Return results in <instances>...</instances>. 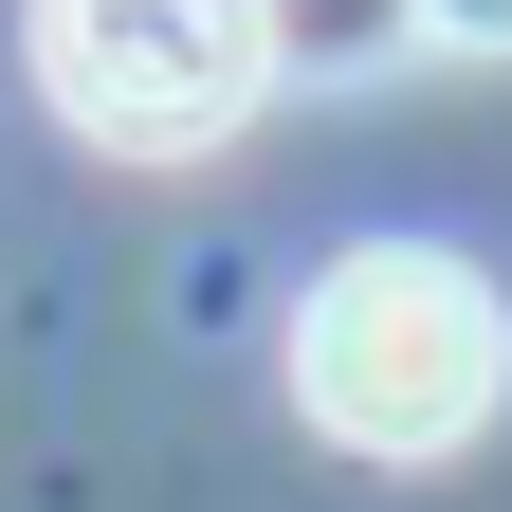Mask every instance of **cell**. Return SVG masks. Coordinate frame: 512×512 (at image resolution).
I'll use <instances>...</instances> for the list:
<instances>
[{
	"label": "cell",
	"instance_id": "cell-1",
	"mask_svg": "<svg viewBox=\"0 0 512 512\" xmlns=\"http://www.w3.org/2000/svg\"><path fill=\"white\" fill-rule=\"evenodd\" d=\"M293 403L348 458H458L512 403V293L439 238H348L293 293Z\"/></svg>",
	"mask_w": 512,
	"mask_h": 512
},
{
	"label": "cell",
	"instance_id": "cell-2",
	"mask_svg": "<svg viewBox=\"0 0 512 512\" xmlns=\"http://www.w3.org/2000/svg\"><path fill=\"white\" fill-rule=\"evenodd\" d=\"M37 92L110 165H202L275 92V0H37Z\"/></svg>",
	"mask_w": 512,
	"mask_h": 512
},
{
	"label": "cell",
	"instance_id": "cell-3",
	"mask_svg": "<svg viewBox=\"0 0 512 512\" xmlns=\"http://www.w3.org/2000/svg\"><path fill=\"white\" fill-rule=\"evenodd\" d=\"M403 19H421L439 55H512V0H403Z\"/></svg>",
	"mask_w": 512,
	"mask_h": 512
}]
</instances>
